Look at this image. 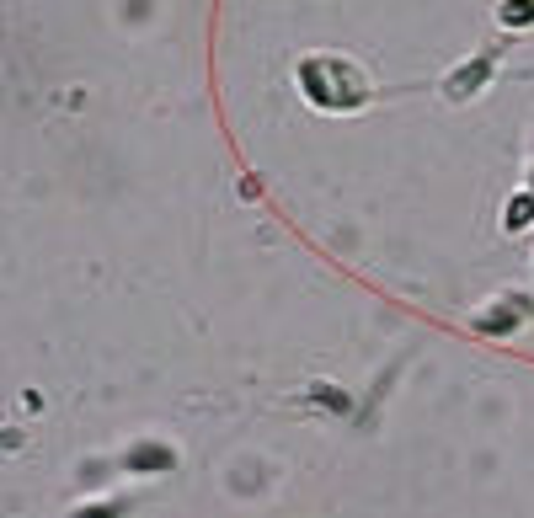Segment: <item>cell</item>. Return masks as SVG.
Returning <instances> with one entry per match:
<instances>
[{
	"mask_svg": "<svg viewBox=\"0 0 534 518\" xmlns=\"http://www.w3.org/2000/svg\"><path fill=\"white\" fill-rule=\"evenodd\" d=\"M123 465H129L134 476H161V470L177 465V454H171L166 444H134L129 454H123Z\"/></svg>",
	"mask_w": 534,
	"mask_h": 518,
	"instance_id": "cell-3",
	"label": "cell"
},
{
	"mask_svg": "<svg viewBox=\"0 0 534 518\" xmlns=\"http://www.w3.org/2000/svg\"><path fill=\"white\" fill-rule=\"evenodd\" d=\"M492 70H497V54H481V59H470L465 70H454L449 81H444V91H449L454 102H465V97H476V91L492 81Z\"/></svg>",
	"mask_w": 534,
	"mask_h": 518,
	"instance_id": "cell-2",
	"label": "cell"
},
{
	"mask_svg": "<svg viewBox=\"0 0 534 518\" xmlns=\"http://www.w3.org/2000/svg\"><path fill=\"white\" fill-rule=\"evenodd\" d=\"M300 86H305V97L316 107H358L369 97L364 75H353L348 65H332V59H305Z\"/></svg>",
	"mask_w": 534,
	"mask_h": 518,
	"instance_id": "cell-1",
	"label": "cell"
},
{
	"mask_svg": "<svg viewBox=\"0 0 534 518\" xmlns=\"http://www.w3.org/2000/svg\"><path fill=\"white\" fill-rule=\"evenodd\" d=\"M529 193H534V182H529Z\"/></svg>",
	"mask_w": 534,
	"mask_h": 518,
	"instance_id": "cell-7",
	"label": "cell"
},
{
	"mask_svg": "<svg viewBox=\"0 0 534 518\" xmlns=\"http://www.w3.org/2000/svg\"><path fill=\"white\" fill-rule=\"evenodd\" d=\"M529 219H534V193H518L508 203V219H502V225H508V230H529Z\"/></svg>",
	"mask_w": 534,
	"mask_h": 518,
	"instance_id": "cell-6",
	"label": "cell"
},
{
	"mask_svg": "<svg viewBox=\"0 0 534 518\" xmlns=\"http://www.w3.org/2000/svg\"><path fill=\"white\" fill-rule=\"evenodd\" d=\"M497 17L502 27H534V0H502Z\"/></svg>",
	"mask_w": 534,
	"mask_h": 518,
	"instance_id": "cell-5",
	"label": "cell"
},
{
	"mask_svg": "<svg viewBox=\"0 0 534 518\" xmlns=\"http://www.w3.org/2000/svg\"><path fill=\"white\" fill-rule=\"evenodd\" d=\"M518 305H524V300H502V310H486V316H481L476 326H481L486 337H497V332H513V326H518V316H524V310H518Z\"/></svg>",
	"mask_w": 534,
	"mask_h": 518,
	"instance_id": "cell-4",
	"label": "cell"
}]
</instances>
